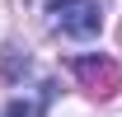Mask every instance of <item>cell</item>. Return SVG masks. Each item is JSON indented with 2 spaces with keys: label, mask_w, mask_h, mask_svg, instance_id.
I'll list each match as a JSON object with an SVG mask.
<instances>
[{
  "label": "cell",
  "mask_w": 122,
  "mask_h": 117,
  "mask_svg": "<svg viewBox=\"0 0 122 117\" xmlns=\"http://www.w3.org/2000/svg\"><path fill=\"white\" fill-rule=\"evenodd\" d=\"M47 24L61 38L89 42L103 33V5L99 0H47Z\"/></svg>",
  "instance_id": "1"
},
{
  "label": "cell",
  "mask_w": 122,
  "mask_h": 117,
  "mask_svg": "<svg viewBox=\"0 0 122 117\" xmlns=\"http://www.w3.org/2000/svg\"><path fill=\"white\" fill-rule=\"evenodd\" d=\"M71 75L80 80V89L85 94H94V98H113L122 89V70H117V61L113 56H75L71 61Z\"/></svg>",
  "instance_id": "2"
},
{
  "label": "cell",
  "mask_w": 122,
  "mask_h": 117,
  "mask_svg": "<svg viewBox=\"0 0 122 117\" xmlns=\"http://www.w3.org/2000/svg\"><path fill=\"white\" fill-rule=\"evenodd\" d=\"M47 98H52V84H42V94L33 103H24V98H14L10 108H5V117H42V108H47Z\"/></svg>",
  "instance_id": "3"
}]
</instances>
